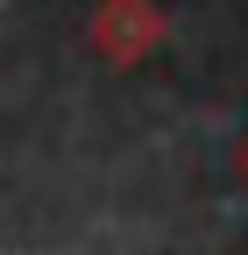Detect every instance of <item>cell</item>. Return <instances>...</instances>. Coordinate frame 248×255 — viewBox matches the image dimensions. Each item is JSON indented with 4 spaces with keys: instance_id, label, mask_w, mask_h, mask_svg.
Wrapping results in <instances>:
<instances>
[{
    "instance_id": "obj_1",
    "label": "cell",
    "mask_w": 248,
    "mask_h": 255,
    "mask_svg": "<svg viewBox=\"0 0 248 255\" xmlns=\"http://www.w3.org/2000/svg\"><path fill=\"white\" fill-rule=\"evenodd\" d=\"M85 43L92 57H107V64H142L149 50L163 43V7L156 0H100L85 21Z\"/></svg>"
},
{
    "instance_id": "obj_2",
    "label": "cell",
    "mask_w": 248,
    "mask_h": 255,
    "mask_svg": "<svg viewBox=\"0 0 248 255\" xmlns=\"http://www.w3.org/2000/svg\"><path fill=\"white\" fill-rule=\"evenodd\" d=\"M241 177H248V149H241Z\"/></svg>"
}]
</instances>
